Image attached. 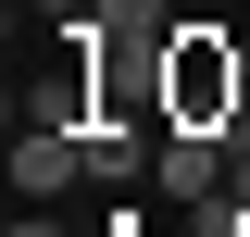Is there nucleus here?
<instances>
[{"label":"nucleus","instance_id":"1","mask_svg":"<svg viewBox=\"0 0 250 237\" xmlns=\"http://www.w3.org/2000/svg\"><path fill=\"white\" fill-rule=\"evenodd\" d=\"M250 62L225 50V25H175L163 38V125H238Z\"/></svg>","mask_w":250,"mask_h":237},{"label":"nucleus","instance_id":"2","mask_svg":"<svg viewBox=\"0 0 250 237\" xmlns=\"http://www.w3.org/2000/svg\"><path fill=\"white\" fill-rule=\"evenodd\" d=\"M225 175H238V138H225V125H163V162H150V187L163 200H225Z\"/></svg>","mask_w":250,"mask_h":237},{"label":"nucleus","instance_id":"3","mask_svg":"<svg viewBox=\"0 0 250 237\" xmlns=\"http://www.w3.org/2000/svg\"><path fill=\"white\" fill-rule=\"evenodd\" d=\"M75 175H88V125L25 113V138H13V200H50V187H75Z\"/></svg>","mask_w":250,"mask_h":237},{"label":"nucleus","instance_id":"4","mask_svg":"<svg viewBox=\"0 0 250 237\" xmlns=\"http://www.w3.org/2000/svg\"><path fill=\"white\" fill-rule=\"evenodd\" d=\"M100 13V38H138V50H163V38H175V13H163V0H88Z\"/></svg>","mask_w":250,"mask_h":237},{"label":"nucleus","instance_id":"5","mask_svg":"<svg viewBox=\"0 0 250 237\" xmlns=\"http://www.w3.org/2000/svg\"><path fill=\"white\" fill-rule=\"evenodd\" d=\"M38 13H50V25H75V13H88V0H38Z\"/></svg>","mask_w":250,"mask_h":237},{"label":"nucleus","instance_id":"6","mask_svg":"<svg viewBox=\"0 0 250 237\" xmlns=\"http://www.w3.org/2000/svg\"><path fill=\"white\" fill-rule=\"evenodd\" d=\"M13 237H62V225H38V212H13Z\"/></svg>","mask_w":250,"mask_h":237}]
</instances>
